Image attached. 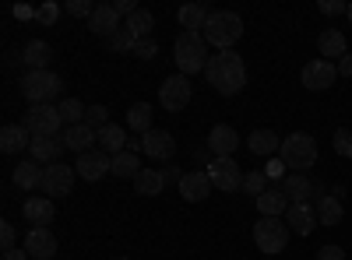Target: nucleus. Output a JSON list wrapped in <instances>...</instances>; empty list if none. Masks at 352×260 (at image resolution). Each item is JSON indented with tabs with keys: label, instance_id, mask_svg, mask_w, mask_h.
Here are the masks:
<instances>
[{
	"label": "nucleus",
	"instance_id": "6e6d98bb",
	"mask_svg": "<svg viewBox=\"0 0 352 260\" xmlns=\"http://www.w3.org/2000/svg\"><path fill=\"white\" fill-rule=\"evenodd\" d=\"M113 260H127V257H113Z\"/></svg>",
	"mask_w": 352,
	"mask_h": 260
},
{
	"label": "nucleus",
	"instance_id": "603ef678",
	"mask_svg": "<svg viewBox=\"0 0 352 260\" xmlns=\"http://www.w3.org/2000/svg\"><path fill=\"white\" fill-rule=\"evenodd\" d=\"M14 18H21V21H25V18H36V8H28V4H18V8H14Z\"/></svg>",
	"mask_w": 352,
	"mask_h": 260
},
{
	"label": "nucleus",
	"instance_id": "58836bf2",
	"mask_svg": "<svg viewBox=\"0 0 352 260\" xmlns=\"http://www.w3.org/2000/svg\"><path fill=\"white\" fill-rule=\"evenodd\" d=\"M331 144H335V152H338L342 158H352V130H349V127H338L335 137H331Z\"/></svg>",
	"mask_w": 352,
	"mask_h": 260
},
{
	"label": "nucleus",
	"instance_id": "c9c22d12",
	"mask_svg": "<svg viewBox=\"0 0 352 260\" xmlns=\"http://www.w3.org/2000/svg\"><path fill=\"white\" fill-rule=\"evenodd\" d=\"M342 215H345V211H342V200H338V197H331V193H328V197H320V208H317L320 225H338Z\"/></svg>",
	"mask_w": 352,
	"mask_h": 260
},
{
	"label": "nucleus",
	"instance_id": "09e8293b",
	"mask_svg": "<svg viewBox=\"0 0 352 260\" xmlns=\"http://www.w3.org/2000/svg\"><path fill=\"white\" fill-rule=\"evenodd\" d=\"M113 8H116V14H120V18H131V14L138 11V8H134V0H116Z\"/></svg>",
	"mask_w": 352,
	"mask_h": 260
},
{
	"label": "nucleus",
	"instance_id": "6ab92c4d",
	"mask_svg": "<svg viewBox=\"0 0 352 260\" xmlns=\"http://www.w3.org/2000/svg\"><path fill=\"white\" fill-rule=\"evenodd\" d=\"M21 215H25V222L28 225H50L53 218H56V208H53V200L50 197H28L25 204H21Z\"/></svg>",
	"mask_w": 352,
	"mask_h": 260
},
{
	"label": "nucleus",
	"instance_id": "aec40b11",
	"mask_svg": "<svg viewBox=\"0 0 352 260\" xmlns=\"http://www.w3.org/2000/svg\"><path fill=\"white\" fill-rule=\"evenodd\" d=\"M64 148H71V152H78V155H85V152H92V144H99V134L88 127V123H78V127H67L64 134Z\"/></svg>",
	"mask_w": 352,
	"mask_h": 260
},
{
	"label": "nucleus",
	"instance_id": "c756f323",
	"mask_svg": "<svg viewBox=\"0 0 352 260\" xmlns=\"http://www.w3.org/2000/svg\"><path fill=\"white\" fill-rule=\"evenodd\" d=\"M317 49H320V60H324V56H331V60L338 56V60H342V56L349 53V46H345V36L338 32V28H324V32L317 36Z\"/></svg>",
	"mask_w": 352,
	"mask_h": 260
},
{
	"label": "nucleus",
	"instance_id": "c03bdc74",
	"mask_svg": "<svg viewBox=\"0 0 352 260\" xmlns=\"http://www.w3.org/2000/svg\"><path fill=\"white\" fill-rule=\"evenodd\" d=\"M317 11L335 18V14H345V11H349V4H342V0H320V4H317Z\"/></svg>",
	"mask_w": 352,
	"mask_h": 260
},
{
	"label": "nucleus",
	"instance_id": "2f4dec72",
	"mask_svg": "<svg viewBox=\"0 0 352 260\" xmlns=\"http://www.w3.org/2000/svg\"><path fill=\"white\" fill-rule=\"evenodd\" d=\"M208 8L204 4H184L180 8V25H184V32H204V25H208Z\"/></svg>",
	"mask_w": 352,
	"mask_h": 260
},
{
	"label": "nucleus",
	"instance_id": "393cba45",
	"mask_svg": "<svg viewBox=\"0 0 352 260\" xmlns=\"http://www.w3.org/2000/svg\"><path fill=\"white\" fill-rule=\"evenodd\" d=\"M257 211H261V218H285V211H289V197H285L282 190L268 187V190L257 197Z\"/></svg>",
	"mask_w": 352,
	"mask_h": 260
},
{
	"label": "nucleus",
	"instance_id": "cd10ccee",
	"mask_svg": "<svg viewBox=\"0 0 352 260\" xmlns=\"http://www.w3.org/2000/svg\"><path fill=\"white\" fill-rule=\"evenodd\" d=\"M28 152H32V158L43 165H53L56 158H60V152H64V137H32V148H28Z\"/></svg>",
	"mask_w": 352,
	"mask_h": 260
},
{
	"label": "nucleus",
	"instance_id": "2eb2a0df",
	"mask_svg": "<svg viewBox=\"0 0 352 260\" xmlns=\"http://www.w3.org/2000/svg\"><path fill=\"white\" fill-rule=\"evenodd\" d=\"M25 253L36 257V260H53V257H56V236L50 233L46 225L28 228V236H25Z\"/></svg>",
	"mask_w": 352,
	"mask_h": 260
},
{
	"label": "nucleus",
	"instance_id": "72a5a7b5",
	"mask_svg": "<svg viewBox=\"0 0 352 260\" xmlns=\"http://www.w3.org/2000/svg\"><path fill=\"white\" fill-rule=\"evenodd\" d=\"M127 127L131 130H138L141 137L152 130V106L148 102H134L131 109H127Z\"/></svg>",
	"mask_w": 352,
	"mask_h": 260
},
{
	"label": "nucleus",
	"instance_id": "864d4df0",
	"mask_svg": "<svg viewBox=\"0 0 352 260\" xmlns=\"http://www.w3.org/2000/svg\"><path fill=\"white\" fill-rule=\"evenodd\" d=\"M4 260H28V253H21V250H8Z\"/></svg>",
	"mask_w": 352,
	"mask_h": 260
},
{
	"label": "nucleus",
	"instance_id": "f03ea898",
	"mask_svg": "<svg viewBox=\"0 0 352 260\" xmlns=\"http://www.w3.org/2000/svg\"><path fill=\"white\" fill-rule=\"evenodd\" d=\"M201 36H204V43H208V46H215V53L232 49V46L243 39V18L236 11H212Z\"/></svg>",
	"mask_w": 352,
	"mask_h": 260
},
{
	"label": "nucleus",
	"instance_id": "a211bd4d",
	"mask_svg": "<svg viewBox=\"0 0 352 260\" xmlns=\"http://www.w3.org/2000/svg\"><path fill=\"white\" fill-rule=\"evenodd\" d=\"M285 225H289L296 236H310L314 228L320 225V218H317V211H314L310 204H289V211H285Z\"/></svg>",
	"mask_w": 352,
	"mask_h": 260
},
{
	"label": "nucleus",
	"instance_id": "39448f33",
	"mask_svg": "<svg viewBox=\"0 0 352 260\" xmlns=\"http://www.w3.org/2000/svg\"><path fill=\"white\" fill-rule=\"evenodd\" d=\"M60 92H64V81H60V74H53V71H28L21 78V95L32 106L53 102Z\"/></svg>",
	"mask_w": 352,
	"mask_h": 260
},
{
	"label": "nucleus",
	"instance_id": "f704fd0d",
	"mask_svg": "<svg viewBox=\"0 0 352 260\" xmlns=\"http://www.w3.org/2000/svg\"><path fill=\"white\" fill-rule=\"evenodd\" d=\"M56 109H60V117H64V127L85 123V113H88V106L81 99H60V102H56Z\"/></svg>",
	"mask_w": 352,
	"mask_h": 260
},
{
	"label": "nucleus",
	"instance_id": "49530a36",
	"mask_svg": "<svg viewBox=\"0 0 352 260\" xmlns=\"http://www.w3.org/2000/svg\"><path fill=\"white\" fill-rule=\"evenodd\" d=\"M0 246H4V253H8V250H18V246H14V225H11V222L0 225Z\"/></svg>",
	"mask_w": 352,
	"mask_h": 260
},
{
	"label": "nucleus",
	"instance_id": "dca6fc26",
	"mask_svg": "<svg viewBox=\"0 0 352 260\" xmlns=\"http://www.w3.org/2000/svg\"><path fill=\"white\" fill-rule=\"evenodd\" d=\"M240 148V134L232 130L229 123H219V127H212V134H208V152L215 155V158H232V152Z\"/></svg>",
	"mask_w": 352,
	"mask_h": 260
},
{
	"label": "nucleus",
	"instance_id": "4be33fe9",
	"mask_svg": "<svg viewBox=\"0 0 352 260\" xmlns=\"http://www.w3.org/2000/svg\"><path fill=\"white\" fill-rule=\"evenodd\" d=\"M50 56H53L50 43L46 39H32V43H25V49H21V64L28 71H50Z\"/></svg>",
	"mask_w": 352,
	"mask_h": 260
},
{
	"label": "nucleus",
	"instance_id": "6e6552de",
	"mask_svg": "<svg viewBox=\"0 0 352 260\" xmlns=\"http://www.w3.org/2000/svg\"><path fill=\"white\" fill-rule=\"evenodd\" d=\"M190 95H194V88H190L187 74H173L159 84V102H162L166 113H184L190 106Z\"/></svg>",
	"mask_w": 352,
	"mask_h": 260
},
{
	"label": "nucleus",
	"instance_id": "8fccbe9b",
	"mask_svg": "<svg viewBox=\"0 0 352 260\" xmlns=\"http://www.w3.org/2000/svg\"><path fill=\"white\" fill-rule=\"evenodd\" d=\"M338 74L342 78H352V53H345L342 60H338Z\"/></svg>",
	"mask_w": 352,
	"mask_h": 260
},
{
	"label": "nucleus",
	"instance_id": "5701e85b",
	"mask_svg": "<svg viewBox=\"0 0 352 260\" xmlns=\"http://www.w3.org/2000/svg\"><path fill=\"white\" fill-rule=\"evenodd\" d=\"M21 148H32V134H28L21 123H8L4 130H0V152L18 155Z\"/></svg>",
	"mask_w": 352,
	"mask_h": 260
},
{
	"label": "nucleus",
	"instance_id": "9b49d317",
	"mask_svg": "<svg viewBox=\"0 0 352 260\" xmlns=\"http://www.w3.org/2000/svg\"><path fill=\"white\" fill-rule=\"evenodd\" d=\"M74 187V165H64V162H53L46 165V176H43V193L53 200V197H67Z\"/></svg>",
	"mask_w": 352,
	"mask_h": 260
},
{
	"label": "nucleus",
	"instance_id": "0eeeda50",
	"mask_svg": "<svg viewBox=\"0 0 352 260\" xmlns=\"http://www.w3.org/2000/svg\"><path fill=\"white\" fill-rule=\"evenodd\" d=\"M289 236H292V228L285 225V218H261L254 225V243L261 253H282L289 246Z\"/></svg>",
	"mask_w": 352,
	"mask_h": 260
},
{
	"label": "nucleus",
	"instance_id": "bb28decb",
	"mask_svg": "<svg viewBox=\"0 0 352 260\" xmlns=\"http://www.w3.org/2000/svg\"><path fill=\"white\" fill-rule=\"evenodd\" d=\"M152 28H155V14H152V11H144V8H138V11L124 21V32H127L134 43L152 39Z\"/></svg>",
	"mask_w": 352,
	"mask_h": 260
},
{
	"label": "nucleus",
	"instance_id": "4468645a",
	"mask_svg": "<svg viewBox=\"0 0 352 260\" xmlns=\"http://www.w3.org/2000/svg\"><path fill=\"white\" fill-rule=\"evenodd\" d=\"M180 187V197L184 200H190V204H201V200H208L212 197V180H208V172H197V169H190V172H184V180L176 183Z\"/></svg>",
	"mask_w": 352,
	"mask_h": 260
},
{
	"label": "nucleus",
	"instance_id": "79ce46f5",
	"mask_svg": "<svg viewBox=\"0 0 352 260\" xmlns=\"http://www.w3.org/2000/svg\"><path fill=\"white\" fill-rule=\"evenodd\" d=\"M64 11L74 14V18H92L96 4H92V0H67V8H64Z\"/></svg>",
	"mask_w": 352,
	"mask_h": 260
},
{
	"label": "nucleus",
	"instance_id": "20e7f679",
	"mask_svg": "<svg viewBox=\"0 0 352 260\" xmlns=\"http://www.w3.org/2000/svg\"><path fill=\"white\" fill-rule=\"evenodd\" d=\"M278 158H282L285 169H292V172H307V169H314V162H317V141H314L310 134H289V137H282Z\"/></svg>",
	"mask_w": 352,
	"mask_h": 260
},
{
	"label": "nucleus",
	"instance_id": "f8f14e48",
	"mask_svg": "<svg viewBox=\"0 0 352 260\" xmlns=\"http://www.w3.org/2000/svg\"><path fill=\"white\" fill-rule=\"evenodd\" d=\"M141 152L148 155V158H155V162H169L173 155H176V137L169 134V130H148L141 137Z\"/></svg>",
	"mask_w": 352,
	"mask_h": 260
},
{
	"label": "nucleus",
	"instance_id": "de8ad7c7",
	"mask_svg": "<svg viewBox=\"0 0 352 260\" xmlns=\"http://www.w3.org/2000/svg\"><path fill=\"white\" fill-rule=\"evenodd\" d=\"M317 260H345V250L335 246V243H328V246H320V250H317Z\"/></svg>",
	"mask_w": 352,
	"mask_h": 260
},
{
	"label": "nucleus",
	"instance_id": "f3484780",
	"mask_svg": "<svg viewBox=\"0 0 352 260\" xmlns=\"http://www.w3.org/2000/svg\"><path fill=\"white\" fill-rule=\"evenodd\" d=\"M88 28H92L96 36L113 39L116 32H120V14H116V8H113V4H96L92 18H88Z\"/></svg>",
	"mask_w": 352,
	"mask_h": 260
},
{
	"label": "nucleus",
	"instance_id": "c85d7f7f",
	"mask_svg": "<svg viewBox=\"0 0 352 260\" xmlns=\"http://www.w3.org/2000/svg\"><path fill=\"white\" fill-rule=\"evenodd\" d=\"M127 130L124 127H116V123H109V127H102L99 130V152H106V155H120V152H127Z\"/></svg>",
	"mask_w": 352,
	"mask_h": 260
},
{
	"label": "nucleus",
	"instance_id": "ddd939ff",
	"mask_svg": "<svg viewBox=\"0 0 352 260\" xmlns=\"http://www.w3.org/2000/svg\"><path fill=\"white\" fill-rule=\"evenodd\" d=\"M74 172H78L81 180L96 183V180L106 176V172H113V155H106V152H85V155H78Z\"/></svg>",
	"mask_w": 352,
	"mask_h": 260
},
{
	"label": "nucleus",
	"instance_id": "473e14b6",
	"mask_svg": "<svg viewBox=\"0 0 352 260\" xmlns=\"http://www.w3.org/2000/svg\"><path fill=\"white\" fill-rule=\"evenodd\" d=\"M138 172H141V162H138V152H120V155H113V176H120V180H138Z\"/></svg>",
	"mask_w": 352,
	"mask_h": 260
},
{
	"label": "nucleus",
	"instance_id": "e433bc0d",
	"mask_svg": "<svg viewBox=\"0 0 352 260\" xmlns=\"http://www.w3.org/2000/svg\"><path fill=\"white\" fill-rule=\"evenodd\" d=\"M268 183H272V180L264 176V169H257V172H247V176H243V193L257 200L264 190H268Z\"/></svg>",
	"mask_w": 352,
	"mask_h": 260
},
{
	"label": "nucleus",
	"instance_id": "a878e982",
	"mask_svg": "<svg viewBox=\"0 0 352 260\" xmlns=\"http://www.w3.org/2000/svg\"><path fill=\"white\" fill-rule=\"evenodd\" d=\"M282 193L289 197V204H307V197L314 193V183L307 180V172H289L282 180Z\"/></svg>",
	"mask_w": 352,
	"mask_h": 260
},
{
	"label": "nucleus",
	"instance_id": "a18cd8bd",
	"mask_svg": "<svg viewBox=\"0 0 352 260\" xmlns=\"http://www.w3.org/2000/svg\"><path fill=\"white\" fill-rule=\"evenodd\" d=\"M264 176H268L272 183H275V180H285V162H282V158H272L268 165H264Z\"/></svg>",
	"mask_w": 352,
	"mask_h": 260
},
{
	"label": "nucleus",
	"instance_id": "5fc2aeb1",
	"mask_svg": "<svg viewBox=\"0 0 352 260\" xmlns=\"http://www.w3.org/2000/svg\"><path fill=\"white\" fill-rule=\"evenodd\" d=\"M345 18H349V25H352V4H349V11H345Z\"/></svg>",
	"mask_w": 352,
	"mask_h": 260
},
{
	"label": "nucleus",
	"instance_id": "37998d69",
	"mask_svg": "<svg viewBox=\"0 0 352 260\" xmlns=\"http://www.w3.org/2000/svg\"><path fill=\"white\" fill-rule=\"evenodd\" d=\"M109 49H116V53H131V49H134V39L120 28V32H116V36L109 39Z\"/></svg>",
	"mask_w": 352,
	"mask_h": 260
},
{
	"label": "nucleus",
	"instance_id": "423d86ee",
	"mask_svg": "<svg viewBox=\"0 0 352 260\" xmlns=\"http://www.w3.org/2000/svg\"><path fill=\"white\" fill-rule=\"evenodd\" d=\"M21 127L32 134V137H60V127H64V117L53 102H43V106H28L25 117H21Z\"/></svg>",
	"mask_w": 352,
	"mask_h": 260
},
{
	"label": "nucleus",
	"instance_id": "4c0bfd02",
	"mask_svg": "<svg viewBox=\"0 0 352 260\" xmlns=\"http://www.w3.org/2000/svg\"><path fill=\"white\" fill-rule=\"evenodd\" d=\"M85 123L99 134L102 127H109V109H106V106H88V113H85Z\"/></svg>",
	"mask_w": 352,
	"mask_h": 260
},
{
	"label": "nucleus",
	"instance_id": "ea45409f",
	"mask_svg": "<svg viewBox=\"0 0 352 260\" xmlns=\"http://www.w3.org/2000/svg\"><path fill=\"white\" fill-rule=\"evenodd\" d=\"M155 53H159V43H155V39H141V43H134V49H131V56H138V60H152Z\"/></svg>",
	"mask_w": 352,
	"mask_h": 260
},
{
	"label": "nucleus",
	"instance_id": "3c124183",
	"mask_svg": "<svg viewBox=\"0 0 352 260\" xmlns=\"http://www.w3.org/2000/svg\"><path fill=\"white\" fill-rule=\"evenodd\" d=\"M159 172L166 176V183H169V180H176V183H180V180H184V172L176 169V165H166V169H159Z\"/></svg>",
	"mask_w": 352,
	"mask_h": 260
},
{
	"label": "nucleus",
	"instance_id": "7c9ffc66",
	"mask_svg": "<svg viewBox=\"0 0 352 260\" xmlns=\"http://www.w3.org/2000/svg\"><path fill=\"white\" fill-rule=\"evenodd\" d=\"M134 190H138L141 197H159V193L166 190V176H162L159 169H141L138 180H134Z\"/></svg>",
	"mask_w": 352,
	"mask_h": 260
},
{
	"label": "nucleus",
	"instance_id": "412c9836",
	"mask_svg": "<svg viewBox=\"0 0 352 260\" xmlns=\"http://www.w3.org/2000/svg\"><path fill=\"white\" fill-rule=\"evenodd\" d=\"M43 176H46V169L36 162V158H25V162H18L14 165V187H21V190H43Z\"/></svg>",
	"mask_w": 352,
	"mask_h": 260
},
{
	"label": "nucleus",
	"instance_id": "7ed1b4c3",
	"mask_svg": "<svg viewBox=\"0 0 352 260\" xmlns=\"http://www.w3.org/2000/svg\"><path fill=\"white\" fill-rule=\"evenodd\" d=\"M173 56H176V67H180V74H204V67H208V43H204L201 32H180L173 43Z\"/></svg>",
	"mask_w": 352,
	"mask_h": 260
},
{
	"label": "nucleus",
	"instance_id": "f257e3e1",
	"mask_svg": "<svg viewBox=\"0 0 352 260\" xmlns=\"http://www.w3.org/2000/svg\"><path fill=\"white\" fill-rule=\"evenodd\" d=\"M204 78H208V84L219 92V95H240L243 92V84H247V64H243V56L236 49H222L215 53L208 67H204Z\"/></svg>",
	"mask_w": 352,
	"mask_h": 260
},
{
	"label": "nucleus",
	"instance_id": "b1692460",
	"mask_svg": "<svg viewBox=\"0 0 352 260\" xmlns=\"http://www.w3.org/2000/svg\"><path fill=\"white\" fill-rule=\"evenodd\" d=\"M247 148H250L254 155L275 158V152L282 148V137H278L275 130H268V127H257V130H250V137H247Z\"/></svg>",
	"mask_w": 352,
	"mask_h": 260
},
{
	"label": "nucleus",
	"instance_id": "a19ab883",
	"mask_svg": "<svg viewBox=\"0 0 352 260\" xmlns=\"http://www.w3.org/2000/svg\"><path fill=\"white\" fill-rule=\"evenodd\" d=\"M56 18H60V8H56L53 0H46V4L36 8V21H39V25H53Z\"/></svg>",
	"mask_w": 352,
	"mask_h": 260
},
{
	"label": "nucleus",
	"instance_id": "9d476101",
	"mask_svg": "<svg viewBox=\"0 0 352 260\" xmlns=\"http://www.w3.org/2000/svg\"><path fill=\"white\" fill-rule=\"evenodd\" d=\"M303 88H310V92H324V88H331V84L338 81V67L331 64V60H310V64H303Z\"/></svg>",
	"mask_w": 352,
	"mask_h": 260
},
{
	"label": "nucleus",
	"instance_id": "1a4fd4ad",
	"mask_svg": "<svg viewBox=\"0 0 352 260\" xmlns=\"http://www.w3.org/2000/svg\"><path fill=\"white\" fill-rule=\"evenodd\" d=\"M208 180L215 190L232 193V190H243V169L236 165V158H212L208 162Z\"/></svg>",
	"mask_w": 352,
	"mask_h": 260
}]
</instances>
